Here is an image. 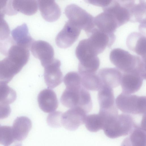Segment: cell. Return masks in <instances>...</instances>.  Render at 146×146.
Returning a JSON list of instances; mask_svg holds the SVG:
<instances>
[{
	"label": "cell",
	"instance_id": "1",
	"mask_svg": "<svg viewBox=\"0 0 146 146\" xmlns=\"http://www.w3.org/2000/svg\"><path fill=\"white\" fill-rule=\"evenodd\" d=\"M110 59L111 63L123 73L137 72L146 79V60L141 57L117 48L111 51Z\"/></svg>",
	"mask_w": 146,
	"mask_h": 146
},
{
	"label": "cell",
	"instance_id": "2",
	"mask_svg": "<svg viewBox=\"0 0 146 146\" xmlns=\"http://www.w3.org/2000/svg\"><path fill=\"white\" fill-rule=\"evenodd\" d=\"M60 100L62 104L66 107L80 108L87 113L92 108L90 94L82 84L66 86Z\"/></svg>",
	"mask_w": 146,
	"mask_h": 146
},
{
	"label": "cell",
	"instance_id": "3",
	"mask_svg": "<svg viewBox=\"0 0 146 146\" xmlns=\"http://www.w3.org/2000/svg\"><path fill=\"white\" fill-rule=\"evenodd\" d=\"M137 125L131 115L123 113L108 118L103 129L107 136L114 139L130 134Z\"/></svg>",
	"mask_w": 146,
	"mask_h": 146
},
{
	"label": "cell",
	"instance_id": "4",
	"mask_svg": "<svg viewBox=\"0 0 146 146\" xmlns=\"http://www.w3.org/2000/svg\"><path fill=\"white\" fill-rule=\"evenodd\" d=\"M145 96L127 94L122 92L117 97L116 106L121 111L133 115H145Z\"/></svg>",
	"mask_w": 146,
	"mask_h": 146
},
{
	"label": "cell",
	"instance_id": "5",
	"mask_svg": "<svg viewBox=\"0 0 146 146\" xmlns=\"http://www.w3.org/2000/svg\"><path fill=\"white\" fill-rule=\"evenodd\" d=\"M65 13L70 21L81 30L82 29L88 36L95 26L94 17L86 10L74 4L67 5Z\"/></svg>",
	"mask_w": 146,
	"mask_h": 146
},
{
	"label": "cell",
	"instance_id": "6",
	"mask_svg": "<svg viewBox=\"0 0 146 146\" xmlns=\"http://www.w3.org/2000/svg\"><path fill=\"white\" fill-rule=\"evenodd\" d=\"M88 36L89 42L97 55L103 52L106 48H110L115 39L114 34L105 33L96 27Z\"/></svg>",
	"mask_w": 146,
	"mask_h": 146
},
{
	"label": "cell",
	"instance_id": "7",
	"mask_svg": "<svg viewBox=\"0 0 146 146\" xmlns=\"http://www.w3.org/2000/svg\"><path fill=\"white\" fill-rule=\"evenodd\" d=\"M81 31L80 29L68 20L56 36V45L63 48L70 47L78 39Z\"/></svg>",
	"mask_w": 146,
	"mask_h": 146
},
{
	"label": "cell",
	"instance_id": "8",
	"mask_svg": "<svg viewBox=\"0 0 146 146\" xmlns=\"http://www.w3.org/2000/svg\"><path fill=\"white\" fill-rule=\"evenodd\" d=\"M87 113L80 108H70L62 113V125L69 130H75L84 123Z\"/></svg>",
	"mask_w": 146,
	"mask_h": 146
},
{
	"label": "cell",
	"instance_id": "9",
	"mask_svg": "<svg viewBox=\"0 0 146 146\" xmlns=\"http://www.w3.org/2000/svg\"><path fill=\"white\" fill-rule=\"evenodd\" d=\"M30 48L33 56L40 60L44 67L52 62L55 59L53 48L46 41L42 40L34 41Z\"/></svg>",
	"mask_w": 146,
	"mask_h": 146
},
{
	"label": "cell",
	"instance_id": "10",
	"mask_svg": "<svg viewBox=\"0 0 146 146\" xmlns=\"http://www.w3.org/2000/svg\"><path fill=\"white\" fill-rule=\"evenodd\" d=\"M75 54L79 61V64L82 66L90 65L100 60L87 38L80 41L76 47Z\"/></svg>",
	"mask_w": 146,
	"mask_h": 146
},
{
	"label": "cell",
	"instance_id": "11",
	"mask_svg": "<svg viewBox=\"0 0 146 146\" xmlns=\"http://www.w3.org/2000/svg\"><path fill=\"white\" fill-rule=\"evenodd\" d=\"M60 60L54 59L52 62L44 67V79L48 88H54L62 83L63 75L60 68Z\"/></svg>",
	"mask_w": 146,
	"mask_h": 146
},
{
	"label": "cell",
	"instance_id": "12",
	"mask_svg": "<svg viewBox=\"0 0 146 146\" xmlns=\"http://www.w3.org/2000/svg\"><path fill=\"white\" fill-rule=\"evenodd\" d=\"M144 79L143 76L137 72L122 73L120 83L122 92L131 94L137 92L141 88Z\"/></svg>",
	"mask_w": 146,
	"mask_h": 146
},
{
	"label": "cell",
	"instance_id": "13",
	"mask_svg": "<svg viewBox=\"0 0 146 146\" xmlns=\"http://www.w3.org/2000/svg\"><path fill=\"white\" fill-rule=\"evenodd\" d=\"M103 9L104 11L110 13L113 16L119 27L129 21V13L124 0H111L109 5Z\"/></svg>",
	"mask_w": 146,
	"mask_h": 146
},
{
	"label": "cell",
	"instance_id": "14",
	"mask_svg": "<svg viewBox=\"0 0 146 146\" xmlns=\"http://www.w3.org/2000/svg\"><path fill=\"white\" fill-rule=\"evenodd\" d=\"M98 99L99 110L118 113L113 89L102 86L98 90Z\"/></svg>",
	"mask_w": 146,
	"mask_h": 146
},
{
	"label": "cell",
	"instance_id": "15",
	"mask_svg": "<svg viewBox=\"0 0 146 146\" xmlns=\"http://www.w3.org/2000/svg\"><path fill=\"white\" fill-rule=\"evenodd\" d=\"M130 16L129 21L146 23V2L143 0H124Z\"/></svg>",
	"mask_w": 146,
	"mask_h": 146
},
{
	"label": "cell",
	"instance_id": "16",
	"mask_svg": "<svg viewBox=\"0 0 146 146\" xmlns=\"http://www.w3.org/2000/svg\"><path fill=\"white\" fill-rule=\"evenodd\" d=\"M97 74L102 86L112 89L120 84L122 73L116 68H103L98 71Z\"/></svg>",
	"mask_w": 146,
	"mask_h": 146
},
{
	"label": "cell",
	"instance_id": "17",
	"mask_svg": "<svg viewBox=\"0 0 146 146\" xmlns=\"http://www.w3.org/2000/svg\"><path fill=\"white\" fill-rule=\"evenodd\" d=\"M95 27L100 31L109 34H113L119 27L113 16L108 12L103 11L94 17Z\"/></svg>",
	"mask_w": 146,
	"mask_h": 146
},
{
	"label": "cell",
	"instance_id": "18",
	"mask_svg": "<svg viewBox=\"0 0 146 146\" xmlns=\"http://www.w3.org/2000/svg\"><path fill=\"white\" fill-rule=\"evenodd\" d=\"M29 49L17 45L14 41L5 56L21 70L29 60L30 56Z\"/></svg>",
	"mask_w": 146,
	"mask_h": 146
},
{
	"label": "cell",
	"instance_id": "19",
	"mask_svg": "<svg viewBox=\"0 0 146 146\" xmlns=\"http://www.w3.org/2000/svg\"><path fill=\"white\" fill-rule=\"evenodd\" d=\"M39 106L44 112L51 113L57 109L58 106L56 93L50 88L44 89L39 94L37 98Z\"/></svg>",
	"mask_w": 146,
	"mask_h": 146
},
{
	"label": "cell",
	"instance_id": "20",
	"mask_svg": "<svg viewBox=\"0 0 146 146\" xmlns=\"http://www.w3.org/2000/svg\"><path fill=\"white\" fill-rule=\"evenodd\" d=\"M38 3L41 15L46 21L53 22L59 18L61 10L54 1L39 0Z\"/></svg>",
	"mask_w": 146,
	"mask_h": 146
},
{
	"label": "cell",
	"instance_id": "21",
	"mask_svg": "<svg viewBox=\"0 0 146 146\" xmlns=\"http://www.w3.org/2000/svg\"><path fill=\"white\" fill-rule=\"evenodd\" d=\"M128 48L146 60V37L142 33H131L126 40Z\"/></svg>",
	"mask_w": 146,
	"mask_h": 146
},
{
	"label": "cell",
	"instance_id": "22",
	"mask_svg": "<svg viewBox=\"0 0 146 146\" xmlns=\"http://www.w3.org/2000/svg\"><path fill=\"white\" fill-rule=\"evenodd\" d=\"M32 122L30 119L25 116L17 117L12 127L14 138L16 141H20L27 137L32 127Z\"/></svg>",
	"mask_w": 146,
	"mask_h": 146
},
{
	"label": "cell",
	"instance_id": "23",
	"mask_svg": "<svg viewBox=\"0 0 146 146\" xmlns=\"http://www.w3.org/2000/svg\"><path fill=\"white\" fill-rule=\"evenodd\" d=\"M12 38L17 45L29 49L34 41L30 36L27 24L24 23L14 29L11 31Z\"/></svg>",
	"mask_w": 146,
	"mask_h": 146
},
{
	"label": "cell",
	"instance_id": "24",
	"mask_svg": "<svg viewBox=\"0 0 146 146\" xmlns=\"http://www.w3.org/2000/svg\"><path fill=\"white\" fill-rule=\"evenodd\" d=\"M17 66L6 57L0 61V84H7L20 71Z\"/></svg>",
	"mask_w": 146,
	"mask_h": 146
},
{
	"label": "cell",
	"instance_id": "25",
	"mask_svg": "<svg viewBox=\"0 0 146 146\" xmlns=\"http://www.w3.org/2000/svg\"><path fill=\"white\" fill-rule=\"evenodd\" d=\"M145 129L137 125L122 142L121 146H146Z\"/></svg>",
	"mask_w": 146,
	"mask_h": 146
},
{
	"label": "cell",
	"instance_id": "26",
	"mask_svg": "<svg viewBox=\"0 0 146 146\" xmlns=\"http://www.w3.org/2000/svg\"><path fill=\"white\" fill-rule=\"evenodd\" d=\"M81 84L87 90L98 91L102 86L100 78L96 73L79 72Z\"/></svg>",
	"mask_w": 146,
	"mask_h": 146
},
{
	"label": "cell",
	"instance_id": "27",
	"mask_svg": "<svg viewBox=\"0 0 146 146\" xmlns=\"http://www.w3.org/2000/svg\"><path fill=\"white\" fill-rule=\"evenodd\" d=\"M38 4L36 0H12L13 7L16 11L28 15H32L36 13Z\"/></svg>",
	"mask_w": 146,
	"mask_h": 146
},
{
	"label": "cell",
	"instance_id": "28",
	"mask_svg": "<svg viewBox=\"0 0 146 146\" xmlns=\"http://www.w3.org/2000/svg\"><path fill=\"white\" fill-rule=\"evenodd\" d=\"M84 123L86 129L92 132H96L103 129L104 118L100 113L87 115Z\"/></svg>",
	"mask_w": 146,
	"mask_h": 146
},
{
	"label": "cell",
	"instance_id": "29",
	"mask_svg": "<svg viewBox=\"0 0 146 146\" xmlns=\"http://www.w3.org/2000/svg\"><path fill=\"white\" fill-rule=\"evenodd\" d=\"M15 91L6 84H0V103L9 105L16 100Z\"/></svg>",
	"mask_w": 146,
	"mask_h": 146
},
{
	"label": "cell",
	"instance_id": "30",
	"mask_svg": "<svg viewBox=\"0 0 146 146\" xmlns=\"http://www.w3.org/2000/svg\"><path fill=\"white\" fill-rule=\"evenodd\" d=\"M12 127L3 126L0 127V144L9 146L16 141Z\"/></svg>",
	"mask_w": 146,
	"mask_h": 146
},
{
	"label": "cell",
	"instance_id": "31",
	"mask_svg": "<svg viewBox=\"0 0 146 146\" xmlns=\"http://www.w3.org/2000/svg\"><path fill=\"white\" fill-rule=\"evenodd\" d=\"M62 113L60 111H54L50 113L47 118V122L50 127L58 128L61 127L62 115Z\"/></svg>",
	"mask_w": 146,
	"mask_h": 146
},
{
	"label": "cell",
	"instance_id": "32",
	"mask_svg": "<svg viewBox=\"0 0 146 146\" xmlns=\"http://www.w3.org/2000/svg\"><path fill=\"white\" fill-rule=\"evenodd\" d=\"M5 15L0 12V40L9 37L10 32L9 25L4 19Z\"/></svg>",
	"mask_w": 146,
	"mask_h": 146
},
{
	"label": "cell",
	"instance_id": "33",
	"mask_svg": "<svg viewBox=\"0 0 146 146\" xmlns=\"http://www.w3.org/2000/svg\"><path fill=\"white\" fill-rule=\"evenodd\" d=\"M11 109L9 105L0 103V119L5 118L9 116Z\"/></svg>",
	"mask_w": 146,
	"mask_h": 146
},
{
	"label": "cell",
	"instance_id": "34",
	"mask_svg": "<svg viewBox=\"0 0 146 146\" xmlns=\"http://www.w3.org/2000/svg\"><path fill=\"white\" fill-rule=\"evenodd\" d=\"M88 3L93 5L100 7L102 8L108 6L110 3L111 0H87Z\"/></svg>",
	"mask_w": 146,
	"mask_h": 146
},
{
	"label": "cell",
	"instance_id": "35",
	"mask_svg": "<svg viewBox=\"0 0 146 146\" xmlns=\"http://www.w3.org/2000/svg\"></svg>",
	"mask_w": 146,
	"mask_h": 146
}]
</instances>
